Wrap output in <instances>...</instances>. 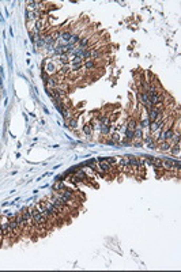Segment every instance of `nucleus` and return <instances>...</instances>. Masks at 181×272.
<instances>
[{
  "instance_id": "nucleus-15",
  "label": "nucleus",
  "mask_w": 181,
  "mask_h": 272,
  "mask_svg": "<svg viewBox=\"0 0 181 272\" xmlns=\"http://www.w3.org/2000/svg\"><path fill=\"white\" fill-rule=\"evenodd\" d=\"M2 234H3V229H2V226H0V237H2Z\"/></svg>"
},
{
  "instance_id": "nucleus-11",
  "label": "nucleus",
  "mask_w": 181,
  "mask_h": 272,
  "mask_svg": "<svg viewBox=\"0 0 181 272\" xmlns=\"http://www.w3.org/2000/svg\"><path fill=\"white\" fill-rule=\"evenodd\" d=\"M38 4H41V3H37V2H29L27 3V7H29V11L30 10H37V7Z\"/></svg>"
},
{
  "instance_id": "nucleus-12",
  "label": "nucleus",
  "mask_w": 181,
  "mask_h": 272,
  "mask_svg": "<svg viewBox=\"0 0 181 272\" xmlns=\"http://www.w3.org/2000/svg\"><path fill=\"white\" fill-rule=\"evenodd\" d=\"M87 44H89V38L87 37H83L82 39H79V45H81L82 49H83V46H86Z\"/></svg>"
},
{
  "instance_id": "nucleus-6",
  "label": "nucleus",
  "mask_w": 181,
  "mask_h": 272,
  "mask_svg": "<svg viewBox=\"0 0 181 272\" xmlns=\"http://www.w3.org/2000/svg\"><path fill=\"white\" fill-rule=\"evenodd\" d=\"M110 129H112L110 124H106V125H101V132L104 133V135H108L109 132H110Z\"/></svg>"
},
{
  "instance_id": "nucleus-3",
  "label": "nucleus",
  "mask_w": 181,
  "mask_h": 272,
  "mask_svg": "<svg viewBox=\"0 0 181 272\" xmlns=\"http://www.w3.org/2000/svg\"><path fill=\"white\" fill-rule=\"evenodd\" d=\"M119 165H120L121 167H128V166H129V159H128V155H127V157H124V158H121Z\"/></svg>"
},
{
  "instance_id": "nucleus-14",
  "label": "nucleus",
  "mask_w": 181,
  "mask_h": 272,
  "mask_svg": "<svg viewBox=\"0 0 181 272\" xmlns=\"http://www.w3.org/2000/svg\"><path fill=\"white\" fill-rule=\"evenodd\" d=\"M148 125H150V120H148V118L143 120V121L140 123V127H142V128H146V127H148Z\"/></svg>"
},
{
  "instance_id": "nucleus-8",
  "label": "nucleus",
  "mask_w": 181,
  "mask_h": 272,
  "mask_svg": "<svg viewBox=\"0 0 181 272\" xmlns=\"http://www.w3.org/2000/svg\"><path fill=\"white\" fill-rule=\"evenodd\" d=\"M64 188H66V187H64V184H63V182H56V184L53 185V190H56V192H60V190H63Z\"/></svg>"
},
{
  "instance_id": "nucleus-7",
  "label": "nucleus",
  "mask_w": 181,
  "mask_h": 272,
  "mask_svg": "<svg viewBox=\"0 0 181 272\" xmlns=\"http://www.w3.org/2000/svg\"><path fill=\"white\" fill-rule=\"evenodd\" d=\"M69 37H71V33L69 31H67V33H61L60 34V39L63 42H68L69 41Z\"/></svg>"
},
{
  "instance_id": "nucleus-2",
  "label": "nucleus",
  "mask_w": 181,
  "mask_h": 272,
  "mask_svg": "<svg viewBox=\"0 0 181 272\" xmlns=\"http://www.w3.org/2000/svg\"><path fill=\"white\" fill-rule=\"evenodd\" d=\"M66 125L67 127H69V128H75L76 127V118H68V120H66Z\"/></svg>"
},
{
  "instance_id": "nucleus-13",
  "label": "nucleus",
  "mask_w": 181,
  "mask_h": 272,
  "mask_svg": "<svg viewBox=\"0 0 181 272\" xmlns=\"http://www.w3.org/2000/svg\"><path fill=\"white\" fill-rule=\"evenodd\" d=\"M172 153H173V154H176V155H178V154H180V143H177L176 146H173Z\"/></svg>"
},
{
  "instance_id": "nucleus-5",
  "label": "nucleus",
  "mask_w": 181,
  "mask_h": 272,
  "mask_svg": "<svg viewBox=\"0 0 181 272\" xmlns=\"http://www.w3.org/2000/svg\"><path fill=\"white\" fill-rule=\"evenodd\" d=\"M153 166H157V167H163V161L159 158H153Z\"/></svg>"
},
{
  "instance_id": "nucleus-10",
  "label": "nucleus",
  "mask_w": 181,
  "mask_h": 272,
  "mask_svg": "<svg viewBox=\"0 0 181 272\" xmlns=\"http://www.w3.org/2000/svg\"><path fill=\"white\" fill-rule=\"evenodd\" d=\"M169 147H170V144H169V142H168V140H165V142H161V146H159V148H161L162 151H168V150H169Z\"/></svg>"
},
{
  "instance_id": "nucleus-4",
  "label": "nucleus",
  "mask_w": 181,
  "mask_h": 272,
  "mask_svg": "<svg viewBox=\"0 0 181 272\" xmlns=\"http://www.w3.org/2000/svg\"><path fill=\"white\" fill-rule=\"evenodd\" d=\"M38 15H40V14L36 12V11H33V12H31V11H27V18H26V19H27V21H31V19H38Z\"/></svg>"
},
{
  "instance_id": "nucleus-1",
  "label": "nucleus",
  "mask_w": 181,
  "mask_h": 272,
  "mask_svg": "<svg viewBox=\"0 0 181 272\" xmlns=\"http://www.w3.org/2000/svg\"><path fill=\"white\" fill-rule=\"evenodd\" d=\"M82 66L87 69V71H89V69H93L94 67H95V60H91V59H90V60H84Z\"/></svg>"
},
{
  "instance_id": "nucleus-9",
  "label": "nucleus",
  "mask_w": 181,
  "mask_h": 272,
  "mask_svg": "<svg viewBox=\"0 0 181 272\" xmlns=\"http://www.w3.org/2000/svg\"><path fill=\"white\" fill-rule=\"evenodd\" d=\"M83 132L87 135V136H90V135L93 133V128H91V125H90V124H86V125L83 127Z\"/></svg>"
}]
</instances>
